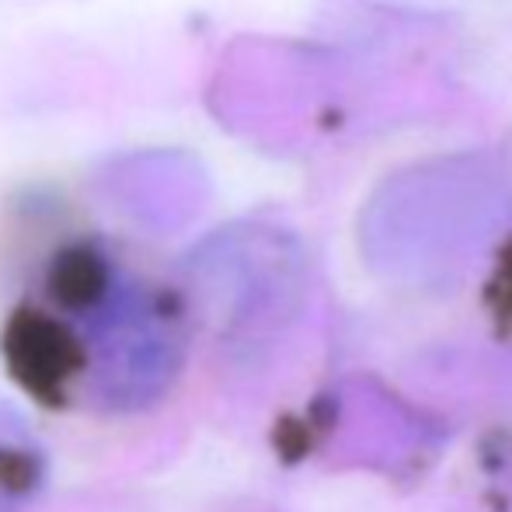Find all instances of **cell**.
<instances>
[{
	"mask_svg": "<svg viewBox=\"0 0 512 512\" xmlns=\"http://www.w3.org/2000/svg\"><path fill=\"white\" fill-rule=\"evenodd\" d=\"M88 317V370L112 405H143L171 384L182 363L178 317L136 283H115Z\"/></svg>",
	"mask_w": 512,
	"mask_h": 512,
	"instance_id": "1",
	"label": "cell"
},
{
	"mask_svg": "<svg viewBox=\"0 0 512 512\" xmlns=\"http://www.w3.org/2000/svg\"><path fill=\"white\" fill-rule=\"evenodd\" d=\"M11 356L21 373H28V387H60L67 373L77 370L81 349L56 321L42 314H25L11 324Z\"/></svg>",
	"mask_w": 512,
	"mask_h": 512,
	"instance_id": "2",
	"label": "cell"
},
{
	"mask_svg": "<svg viewBox=\"0 0 512 512\" xmlns=\"http://www.w3.org/2000/svg\"><path fill=\"white\" fill-rule=\"evenodd\" d=\"M42 478V453L32 432L11 408L0 405V512H11L35 492Z\"/></svg>",
	"mask_w": 512,
	"mask_h": 512,
	"instance_id": "3",
	"label": "cell"
}]
</instances>
